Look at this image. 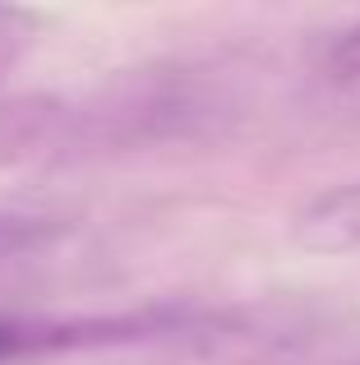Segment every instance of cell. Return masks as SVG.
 <instances>
[{
  "label": "cell",
  "instance_id": "1",
  "mask_svg": "<svg viewBox=\"0 0 360 365\" xmlns=\"http://www.w3.org/2000/svg\"><path fill=\"white\" fill-rule=\"evenodd\" d=\"M287 236L300 255H319V259L360 255V176L305 199L291 213Z\"/></svg>",
  "mask_w": 360,
  "mask_h": 365
},
{
  "label": "cell",
  "instance_id": "2",
  "mask_svg": "<svg viewBox=\"0 0 360 365\" xmlns=\"http://www.w3.org/2000/svg\"><path fill=\"white\" fill-rule=\"evenodd\" d=\"M309 88L328 111L360 116V19L337 33H328L314 46L309 61Z\"/></svg>",
  "mask_w": 360,
  "mask_h": 365
},
{
  "label": "cell",
  "instance_id": "3",
  "mask_svg": "<svg viewBox=\"0 0 360 365\" xmlns=\"http://www.w3.org/2000/svg\"><path fill=\"white\" fill-rule=\"evenodd\" d=\"M37 28H42V14L23 5H0V83L23 65V56L33 51Z\"/></svg>",
  "mask_w": 360,
  "mask_h": 365
}]
</instances>
